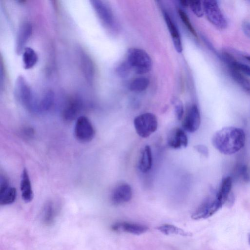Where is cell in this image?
<instances>
[{
  "label": "cell",
  "mask_w": 250,
  "mask_h": 250,
  "mask_svg": "<svg viewBox=\"0 0 250 250\" xmlns=\"http://www.w3.org/2000/svg\"><path fill=\"white\" fill-rule=\"evenodd\" d=\"M246 137L244 131L233 126L225 127L213 136L212 143L221 153L230 155L240 150L244 146Z\"/></svg>",
  "instance_id": "obj_1"
},
{
  "label": "cell",
  "mask_w": 250,
  "mask_h": 250,
  "mask_svg": "<svg viewBox=\"0 0 250 250\" xmlns=\"http://www.w3.org/2000/svg\"><path fill=\"white\" fill-rule=\"evenodd\" d=\"M125 61L131 69L138 74H145L149 72L152 66L149 55L140 48L132 47L128 49Z\"/></svg>",
  "instance_id": "obj_2"
},
{
  "label": "cell",
  "mask_w": 250,
  "mask_h": 250,
  "mask_svg": "<svg viewBox=\"0 0 250 250\" xmlns=\"http://www.w3.org/2000/svg\"><path fill=\"white\" fill-rule=\"evenodd\" d=\"M15 92L20 103L29 111L38 112V100L36 99L32 91L22 76H19L16 82Z\"/></svg>",
  "instance_id": "obj_3"
},
{
  "label": "cell",
  "mask_w": 250,
  "mask_h": 250,
  "mask_svg": "<svg viewBox=\"0 0 250 250\" xmlns=\"http://www.w3.org/2000/svg\"><path fill=\"white\" fill-rule=\"evenodd\" d=\"M133 124L137 134L144 138L150 136L158 127L156 116L150 112L144 113L136 117Z\"/></svg>",
  "instance_id": "obj_4"
},
{
  "label": "cell",
  "mask_w": 250,
  "mask_h": 250,
  "mask_svg": "<svg viewBox=\"0 0 250 250\" xmlns=\"http://www.w3.org/2000/svg\"><path fill=\"white\" fill-rule=\"evenodd\" d=\"M204 12L209 21L219 29H224L227 21L217 0H205L202 1Z\"/></svg>",
  "instance_id": "obj_5"
},
{
  "label": "cell",
  "mask_w": 250,
  "mask_h": 250,
  "mask_svg": "<svg viewBox=\"0 0 250 250\" xmlns=\"http://www.w3.org/2000/svg\"><path fill=\"white\" fill-rule=\"evenodd\" d=\"M74 135L75 138L81 142H88L93 139L95 130L87 117L81 116L77 118L74 126Z\"/></svg>",
  "instance_id": "obj_6"
},
{
  "label": "cell",
  "mask_w": 250,
  "mask_h": 250,
  "mask_svg": "<svg viewBox=\"0 0 250 250\" xmlns=\"http://www.w3.org/2000/svg\"><path fill=\"white\" fill-rule=\"evenodd\" d=\"M90 2L101 22L107 27L113 28L115 19L111 9L105 2L100 0H91Z\"/></svg>",
  "instance_id": "obj_7"
},
{
  "label": "cell",
  "mask_w": 250,
  "mask_h": 250,
  "mask_svg": "<svg viewBox=\"0 0 250 250\" xmlns=\"http://www.w3.org/2000/svg\"><path fill=\"white\" fill-rule=\"evenodd\" d=\"M223 205L215 197L208 198L192 214L191 217L196 220L207 218L214 214Z\"/></svg>",
  "instance_id": "obj_8"
},
{
  "label": "cell",
  "mask_w": 250,
  "mask_h": 250,
  "mask_svg": "<svg viewBox=\"0 0 250 250\" xmlns=\"http://www.w3.org/2000/svg\"><path fill=\"white\" fill-rule=\"evenodd\" d=\"M201 123L200 111L196 104H193L187 111L182 122V125L184 130L192 133L199 127Z\"/></svg>",
  "instance_id": "obj_9"
},
{
  "label": "cell",
  "mask_w": 250,
  "mask_h": 250,
  "mask_svg": "<svg viewBox=\"0 0 250 250\" xmlns=\"http://www.w3.org/2000/svg\"><path fill=\"white\" fill-rule=\"evenodd\" d=\"M132 196V188L127 183H120L113 189L110 196L114 205H119L129 202Z\"/></svg>",
  "instance_id": "obj_10"
},
{
  "label": "cell",
  "mask_w": 250,
  "mask_h": 250,
  "mask_svg": "<svg viewBox=\"0 0 250 250\" xmlns=\"http://www.w3.org/2000/svg\"><path fill=\"white\" fill-rule=\"evenodd\" d=\"M17 197L16 189L10 186L7 178L1 174L0 179V204L8 205L14 203Z\"/></svg>",
  "instance_id": "obj_11"
},
{
  "label": "cell",
  "mask_w": 250,
  "mask_h": 250,
  "mask_svg": "<svg viewBox=\"0 0 250 250\" xmlns=\"http://www.w3.org/2000/svg\"><path fill=\"white\" fill-rule=\"evenodd\" d=\"M168 146L174 149L185 147L188 144V138L185 132L180 127H174L169 132L167 137Z\"/></svg>",
  "instance_id": "obj_12"
},
{
  "label": "cell",
  "mask_w": 250,
  "mask_h": 250,
  "mask_svg": "<svg viewBox=\"0 0 250 250\" xmlns=\"http://www.w3.org/2000/svg\"><path fill=\"white\" fill-rule=\"evenodd\" d=\"M113 231L125 232L133 234L139 235L143 234L148 230L146 226L127 222H117L111 226Z\"/></svg>",
  "instance_id": "obj_13"
},
{
  "label": "cell",
  "mask_w": 250,
  "mask_h": 250,
  "mask_svg": "<svg viewBox=\"0 0 250 250\" xmlns=\"http://www.w3.org/2000/svg\"><path fill=\"white\" fill-rule=\"evenodd\" d=\"M32 27L28 22H24L19 27L17 39L16 50L18 54L23 52L27 42L31 36Z\"/></svg>",
  "instance_id": "obj_14"
},
{
  "label": "cell",
  "mask_w": 250,
  "mask_h": 250,
  "mask_svg": "<svg viewBox=\"0 0 250 250\" xmlns=\"http://www.w3.org/2000/svg\"><path fill=\"white\" fill-rule=\"evenodd\" d=\"M164 17L168 31L171 35L174 47L177 52L181 53L183 51V46L180 35L177 26L167 13L164 12Z\"/></svg>",
  "instance_id": "obj_15"
},
{
  "label": "cell",
  "mask_w": 250,
  "mask_h": 250,
  "mask_svg": "<svg viewBox=\"0 0 250 250\" xmlns=\"http://www.w3.org/2000/svg\"><path fill=\"white\" fill-rule=\"evenodd\" d=\"M20 185L23 200L26 203L31 202L33 198L34 193L28 172L26 168L22 170Z\"/></svg>",
  "instance_id": "obj_16"
},
{
  "label": "cell",
  "mask_w": 250,
  "mask_h": 250,
  "mask_svg": "<svg viewBox=\"0 0 250 250\" xmlns=\"http://www.w3.org/2000/svg\"><path fill=\"white\" fill-rule=\"evenodd\" d=\"M152 165V152L150 147L145 146L141 150L138 161V168L143 173L149 171Z\"/></svg>",
  "instance_id": "obj_17"
},
{
  "label": "cell",
  "mask_w": 250,
  "mask_h": 250,
  "mask_svg": "<svg viewBox=\"0 0 250 250\" xmlns=\"http://www.w3.org/2000/svg\"><path fill=\"white\" fill-rule=\"evenodd\" d=\"M58 210L54 203L52 201L47 202L43 207L42 220L46 226H51L55 221Z\"/></svg>",
  "instance_id": "obj_18"
},
{
  "label": "cell",
  "mask_w": 250,
  "mask_h": 250,
  "mask_svg": "<svg viewBox=\"0 0 250 250\" xmlns=\"http://www.w3.org/2000/svg\"><path fill=\"white\" fill-rule=\"evenodd\" d=\"M81 108V102L77 99L70 101L62 111V117L66 121H71L75 119Z\"/></svg>",
  "instance_id": "obj_19"
},
{
  "label": "cell",
  "mask_w": 250,
  "mask_h": 250,
  "mask_svg": "<svg viewBox=\"0 0 250 250\" xmlns=\"http://www.w3.org/2000/svg\"><path fill=\"white\" fill-rule=\"evenodd\" d=\"M232 79L247 93L250 94V80L233 67H228Z\"/></svg>",
  "instance_id": "obj_20"
},
{
  "label": "cell",
  "mask_w": 250,
  "mask_h": 250,
  "mask_svg": "<svg viewBox=\"0 0 250 250\" xmlns=\"http://www.w3.org/2000/svg\"><path fill=\"white\" fill-rule=\"evenodd\" d=\"M232 186V179L230 176L225 177L221 183L215 198L223 205L226 202Z\"/></svg>",
  "instance_id": "obj_21"
},
{
  "label": "cell",
  "mask_w": 250,
  "mask_h": 250,
  "mask_svg": "<svg viewBox=\"0 0 250 250\" xmlns=\"http://www.w3.org/2000/svg\"><path fill=\"white\" fill-rule=\"evenodd\" d=\"M81 63L83 74L88 82H92L94 74V67L90 58L86 54L81 55Z\"/></svg>",
  "instance_id": "obj_22"
},
{
  "label": "cell",
  "mask_w": 250,
  "mask_h": 250,
  "mask_svg": "<svg viewBox=\"0 0 250 250\" xmlns=\"http://www.w3.org/2000/svg\"><path fill=\"white\" fill-rule=\"evenodd\" d=\"M38 60V55L34 50L30 47L24 48L23 51L22 62L25 69L32 68L37 63Z\"/></svg>",
  "instance_id": "obj_23"
},
{
  "label": "cell",
  "mask_w": 250,
  "mask_h": 250,
  "mask_svg": "<svg viewBox=\"0 0 250 250\" xmlns=\"http://www.w3.org/2000/svg\"><path fill=\"white\" fill-rule=\"evenodd\" d=\"M54 100L53 92L51 90L46 91L42 98L38 101V112L48 111L52 106Z\"/></svg>",
  "instance_id": "obj_24"
},
{
  "label": "cell",
  "mask_w": 250,
  "mask_h": 250,
  "mask_svg": "<svg viewBox=\"0 0 250 250\" xmlns=\"http://www.w3.org/2000/svg\"><path fill=\"white\" fill-rule=\"evenodd\" d=\"M149 84L148 79L144 77H140L133 80L129 85V88L131 91L139 93L145 91Z\"/></svg>",
  "instance_id": "obj_25"
},
{
  "label": "cell",
  "mask_w": 250,
  "mask_h": 250,
  "mask_svg": "<svg viewBox=\"0 0 250 250\" xmlns=\"http://www.w3.org/2000/svg\"><path fill=\"white\" fill-rule=\"evenodd\" d=\"M157 229L162 233L167 234H176L182 236L189 235V233L184 230L169 224H164L159 227Z\"/></svg>",
  "instance_id": "obj_26"
},
{
  "label": "cell",
  "mask_w": 250,
  "mask_h": 250,
  "mask_svg": "<svg viewBox=\"0 0 250 250\" xmlns=\"http://www.w3.org/2000/svg\"><path fill=\"white\" fill-rule=\"evenodd\" d=\"M188 6L192 12L198 17H202L204 15L203 4L200 0H188Z\"/></svg>",
  "instance_id": "obj_27"
},
{
  "label": "cell",
  "mask_w": 250,
  "mask_h": 250,
  "mask_svg": "<svg viewBox=\"0 0 250 250\" xmlns=\"http://www.w3.org/2000/svg\"><path fill=\"white\" fill-rule=\"evenodd\" d=\"M178 12L181 20L188 30L195 37H197V33L194 28L192 26L191 23L190 22V21L186 13H185V11L181 9H179Z\"/></svg>",
  "instance_id": "obj_28"
},
{
  "label": "cell",
  "mask_w": 250,
  "mask_h": 250,
  "mask_svg": "<svg viewBox=\"0 0 250 250\" xmlns=\"http://www.w3.org/2000/svg\"><path fill=\"white\" fill-rule=\"evenodd\" d=\"M172 103L174 107L175 116L177 120H181L184 115V106L182 101L175 98L172 100Z\"/></svg>",
  "instance_id": "obj_29"
},
{
  "label": "cell",
  "mask_w": 250,
  "mask_h": 250,
  "mask_svg": "<svg viewBox=\"0 0 250 250\" xmlns=\"http://www.w3.org/2000/svg\"><path fill=\"white\" fill-rule=\"evenodd\" d=\"M130 70L131 69L125 61L121 63L116 68L117 73L122 78L127 77Z\"/></svg>",
  "instance_id": "obj_30"
},
{
  "label": "cell",
  "mask_w": 250,
  "mask_h": 250,
  "mask_svg": "<svg viewBox=\"0 0 250 250\" xmlns=\"http://www.w3.org/2000/svg\"><path fill=\"white\" fill-rule=\"evenodd\" d=\"M238 173L245 182H249L250 176L246 165H241L238 168Z\"/></svg>",
  "instance_id": "obj_31"
},
{
  "label": "cell",
  "mask_w": 250,
  "mask_h": 250,
  "mask_svg": "<svg viewBox=\"0 0 250 250\" xmlns=\"http://www.w3.org/2000/svg\"><path fill=\"white\" fill-rule=\"evenodd\" d=\"M194 149L203 155L207 157L208 155V147L203 145H197L194 146Z\"/></svg>",
  "instance_id": "obj_32"
},
{
  "label": "cell",
  "mask_w": 250,
  "mask_h": 250,
  "mask_svg": "<svg viewBox=\"0 0 250 250\" xmlns=\"http://www.w3.org/2000/svg\"><path fill=\"white\" fill-rule=\"evenodd\" d=\"M242 30L244 34L250 39V21H245L242 24Z\"/></svg>",
  "instance_id": "obj_33"
},
{
  "label": "cell",
  "mask_w": 250,
  "mask_h": 250,
  "mask_svg": "<svg viewBox=\"0 0 250 250\" xmlns=\"http://www.w3.org/2000/svg\"><path fill=\"white\" fill-rule=\"evenodd\" d=\"M22 134L27 138H32L34 135V130L31 127H25L22 130Z\"/></svg>",
  "instance_id": "obj_34"
},
{
  "label": "cell",
  "mask_w": 250,
  "mask_h": 250,
  "mask_svg": "<svg viewBox=\"0 0 250 250\" xmlns=\"http://www.w3.org/2000/svg\"><path fill=\"white\" fill-rule=\"evenodd\" d=\"M180 2L184 6H188V0H180Z\"/></svg>",
  "instance_id": "obj_35"
},
{
  "label": "cell",
  "mask_w": 250,
  "mask_h": 250,
  "mask_svg": "<svg viewBox=\"0 0 250 250\" xmlns=\"http://www.w3.org/2000/svg\"><path fill=\"white\" fill-rule=\"evenodd\" d=\"M245 58L247 60L250 62V56H246Z\"/></svg>",
  "instance_id": "obj_36"
},
{
  "label": "cell",
  "mask_w": 250,
  "mask_h": 250,
  "mask_svg": "<svg viewBox=\"0 0 250 250\" xmlns=\"http://www.w3.org/2000/svg\"><path fill=\"white\" fill-rule=\"evenodd\" d=\"M248 241H249V244H250V234L249 235Z\"/></svg>",
  "instance_id": "obj_37"
}]
</instances>
